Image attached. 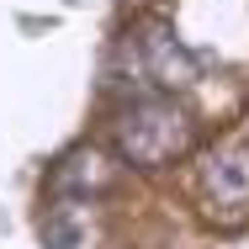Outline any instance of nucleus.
<instances>
[{
    "mask_svg": "<svg viewBox=\"0 0 249 249\" xmlns=\"http://www.w3.org/2000/svg\"><path fill=\"white\" fill-rule=\"evenodd\" d=\"M111 138H117L122 159L159 164V159H170V154H180L191 143V122H186V111H175L164 96H138L133 106H122Z\"/></svg>",
    "mask_w": 249,
    "mask_h": 249,
    "instance_id": "1",
    "label": "nucleus"
},
{
    "mask_svg": "<svg viewBox=\"0 0 249 249\" xmlns=\"http://www.w3.org/2000/svg\"><path fill=\"white\" fill-rule=\"evenodd\" d=\"M207 196L212 212H244L249 207V143H228L207 159Z\"/></svg>",
    "mask_w": 249,
    "mask_h": 249,
    "instance_id": "2",
    "label": "nucleus"
},
{
    "mask_svg": "<svg viewBox=\"0 0 249 249\" xmlns=\"http://www.w3.org/2000/svg\"><path fill=\"white\" fill-rule=\"evenodd\" d=\"M133 58H138V74L149 80V85H180V74L191 69V53L180 48L164 27H154V32H138L133 43Z\"/></svg>",
    "mask_w": 249,
    "mask_h": 249,
    "instance_id": "3",
    "label": "nucleus"
},
{
    "mask_svg": "<svg viewBox=\"0 0 249 249\" xmlns=\"http://www.w3.org/2000/svg\"><path fill=\"white\" fill-rule=\"evenodd\" d=\"M43 244H48V249H74V244H80V217H74L69 201L53 207V217L43 223Z\"/></svg>",
    "mask_w": 249,
    "mask_h": 249,
    "instance_id": "4",
    "label": "nucleus"
}]
</instances>
